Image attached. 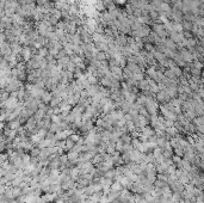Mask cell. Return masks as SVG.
Wrapping results in <instances>:
<instances>
[{"instance_id":"obj_1","label":"cell","mask_w":204,"mask_h":203,"mask_svg":"<svg viewBox=\"0 0 204 203\" xmlns=\"http://www.w3.org/2000/svg\"><path fill=\"white\" fill-rule=\"evenodd\" d=\"M149 33H151L149 27H148V26H146V25H140V26H137V27L135 29V30H133L134 36L137 37V38H142V37L148 36Z\"/></svg>"},{"instance_id":"obj_5","label":"cell","mask_w":204,"mask_h":203,"mask_svg":"<svg viewBox=\"0 0 204 203\" xmlns=\"http://www.w3.org/2000/svg\"><path fill=\"white\" fill-rule=\"evenodd\" d=\"M41 98H42V102H44V103H49V102L51 100L53 96H51L50 92H43L42 96H41Z\"/></svg>"},{"instance_id":"obj_7","label":"cell","mask_w":204,"mask_h":203,"mask_svg":"<svg viewBox=\"0 0 204 203\" xmlns=\"http://www.w3.org/2000/svg\"><path fill=\"white\" fill-rule=\"evenodd\" d=\"M38 4L42 5V6H44V5L48 4V0H38Z\"/></svg>"},{"instance_id":"obj_2","label":"cell","mask_w":204,"mask_h":203,"mask_svg":"<svg viewBox=\"0 0 204 203\" xmlns=\"http://www.w3.org/2000/svg\"><path fill=\"white\" fill-rule=\"evenodd\" d=\"M180 57L183 59L184 62H191L193 60V55H192V51H189V50H182L180 51Z\"/></svg>"},{"instance_id":"obj_4","label":"cell","mask_w":204,"mask_h":203,"mask_svg":"<svg viewBox=\"0 0 204 203\" xmlns=\"http://www.w3.org/2000/svg\"><path fill=\"white\" fill-rule=\"evenodd\" d=\"M110 190H111V191H122V190H123V186L121 185L120 182H113V183L110 185Z\"/></svg>"},{"instance_id":"obj_8","label":"cell","mask_w":204,"mask_h":203,"mask_svg":"<svg viewBox=\"0 0 204 203\" xmlns=\"http://www.w3.org/2000/svg\"><path fill=\"white\" fill-rule=\"evenodd\" d=\"M31 154L32 155H37V154H40V150H37V148H35L32 152H31Z\"/></svg>"},{"instance_id":"obj_9","label":"cell","mask_w":204,"mask_h":203,"mask_svg":"<svg viewBox=\"0 0 204 203\" xmlns=\"http://www.w3.org/2000/svg\"><path fill=\"white\" fill-rule=\"evenodd\" d=\"M124 3V0H115V4H122Z\"/></svg>"},{"instance_id":"obj_6","label":"cell","mask_w":204,"mask_h":203,"mask_svg":"<svg viewBox=\"0 0 204 203\" xmlns=\"http://www.w3.org/2000/svg\"><path fill=\"white\" fill-rule=\"evenodd\" d=\"M104 3L103 1H99V3H97V10H99V11H103L104 10Z\"/></svg>"},{"instance_id":"obj_3","label":"cell","mask_w":204,"mask_h":203,"mask_svg":"<svg viewBox=\"0 0 204 203\" xmlns=\"http://www.w3.org/2000/svg\"><path fill=\"white\" fill-rule=\"evenodd\" d=\"M20 51H22L23 57H24V59H25L26 61H29V60H30L31 57H32V54H31L32 51H31V49H30V48H24V49H22Z\"/></svg>"}]
</instances>
